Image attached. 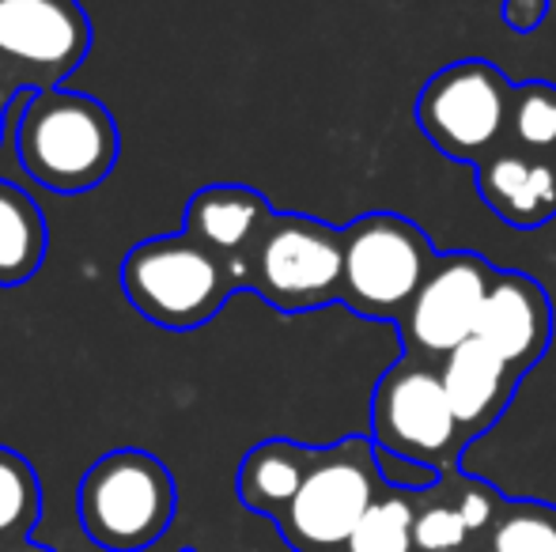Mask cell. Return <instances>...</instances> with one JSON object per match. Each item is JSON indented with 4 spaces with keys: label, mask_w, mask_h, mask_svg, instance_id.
<instances>
[{
    "label": "cell",
    "mask_w": 556,
    "mask_h": 552,
    "mask_svg": "<svg viewBox=\"0 0 556 552\" xmlns=\"http://www.w3.org/2000/svg\"><path fill=\"white\" fill-rule=\"evenodd\" d=\"M12 140L20 167L53 193L96 190L122 155L111 111L99 99L65 88L23 95Z\"/></svg>",
    "instance_id": "cell-1"
},
{
    "label": "cell",
    "mask_w": 556,
    "mask_h": 552,
    "mask_svg": "<svg viewBox=\"0 0 556 552\" xmlns=\"http://www.w3.org/2000/svg\"><path fill=\"white\" fill-rule=\"evenodd\" d=\"M122 287L129 303L163 330L190 333L213 322L224 303L239 292L220 254L193 235H155L132 246L122 261Z\"/></svg>",
    "instance_id": "cell-2"
},
{
    "label": "cell",
    "mask_w": 556,
    "mask_h": 552,
    "mask_svg": "<svg viewBox=\"0 0 556 552\" xmlns=\"http://www.w3.org/2000/svg\"><path fill=\"white\" fill-rule=\"evenodd\" d=\"M178 488L155 454L122 447L103 454L76 488V515L99 549L140 552L167 534Z\"/></svg>",
    "instance_id": "cell-3"
},
{
    "label": "cell",
    "mask_w": 556,
    "mask_h": 552,
    "mask_svg": "<svg viewBox=\"0 0 556 552\" xmlns=\"http://www.w3.org/2000/svg\"><path fill=\"white\" fill-rule=\"evenodd\" d=\"M382 492L387 480L379 473L375 439L349 435L333 447H315V462L277 518V530L295 552H344L352 530Z\"/></svg>",
    "instance_id": "cell-4"
},
{
    "label": "cell",
    "mask_w": 556,
    "mask_h": 552,
    "mask_svg": "<svg viewBox=\"0 0 556 552\" xmlns=\"http://www.w3.org/2000/svg\"><path fill=\"white\" fill-rule=\"evenodd\" d=\"M344 231L341 303L359 318L394 322L417 295L420 280L440 258L425 228L397 213L356 216Z\"/></svg>",
    "instance_id": "cell-5"
},
{
    "label": "cell",
    "mask_w": 556,
    "mask_h": 552,
    "mask_svg": "<svg viewBox=\"0 0 556 552\" xmlns=\"http://www.w3.org/2000/svg\"><path fill=\"white\" fill-rule=\"evenodd\" d=\"M344 231L315 216L273 213L247 261V292L280 314H307L341 303Z\"/></svg>",
    "instance_id": "cell-6"
},
{
    "label": "cell",
    "mask_w": 556,
    "mask_h": 552,
    "mask_svg": "<svg viewBox=\"0 0 556 552\" xmlns=\"http://www.w3.org/2000/svg\"><path fill=\"white\" fill-rule=\"evenodd\" d=\"M371 439L387 454L440 473L458 470L466 439L443 390L440 360L402 352V360L379 378L371 394Z\"/></svg>",
    "instance_id": "cell-7"
},
{
    "label": "cell",
    "mask_w": 556,
    "mask_h": 552,
    "mask_svg": "<svg viewBox=\"0 0 556 552\" xmlns=\"http://www.w3.org/2000/svg\"><path fill=\"white\" fill-rule=\"evenodd\" d=\"M91 53V15L80 0H0V91H53Z\"/></svg>",
    "instance_id": "cell-8"
},
{
    "label": "cell",
    "mask_w": 556,
    "mask_h": 552,
    "mask_svg": "<svg viewBox=\"0 0 556 552\" xmlns=\"http://www.w3.org/2000/svg\"><path fill=\"white\" fill-rule=\"evenodd\" d=\"M511 91L515 84L489 61H454L420 88L417 126L446 159L477 167L507 133Z\"/></svg>",
    "instance_id": "cell-9"
},
{
    "label": "cell",
    "mask_w": 556,
    "mask_h": 552,
    "mask_svg": "<svg viewBox=\"0 0 556 552\" xmlns=\"http://www.w3.org/2000/svg\"><path fill=\"white\" fill-rule=\"evenodd\" d=\"M500 269L477 251L440 254L420 280L417 295L397 318V341L402 352L446 360L458 345L477 337L484 299L496 284Z\"/></svg>",
    "instance_id": "cell-10"
},
{
    "label": "cell",
    "mask_w": 556,
    "mask_h": 552,
    "mask_svg": "<svg viewBox=\"0 0 556 552\" xmlns=\"http://www.w3.org/2000/svg\"><path fill=\"white\" fill-rule=\"evenodd\" d=\"M553 325L556 314L545 287L527 273L500 269L477 322V341H484L492 352H500L515 371L527 375L549 352Z\"/></svg>",
    "instance_id": "cell-11"
},
{
    "label": "cell",
    "mask_w": 556,
    "mask_h": 552,
    "mask_svg": "<svg viewBox=\"0 0 556 552\" xmlns=\"http://www.w3.org/2000/svg\"><path fill=\"white\" fill-rule=\"evenodd\" d=\"M273 213L277 208L269 205L265 193L235 182H213L201 185L190 197L182 231L213 254H220L227 269L235 273L239 292H247V261L254 254L257 239H262L265 223L273 220Z\"/></svg>",
    "instance_id": "cell-12"
},
{
    "label": "cell",
    "mask_w": 556,
    "mask_h": 552,
    "mask_svg": "<svg viewBox=\"0 0 556 552\" xmlns=\"http://www.w3.org/2000/svg\"><path fill=\"white\" fill-rule=\"evenodd\" d=\"M473 170L481 201L507 228L530 231L556 220V159L549 155L522 152L500 140Z\"/></svg>",
    "instance_id": "cell-13"
},
{
    "label": "cell",
    "mask_w": 556,
    "mask_h": 552,
    "mask_svg": "<svg viewBox=\"0 0 556 552\" xmlns=\"http://www.w3.org/2000/svg\"><path fill=\"white\" fill-rule=\"evenodd\" d=\"M440 371L466 447L504 416V409L515 398V386L522 383V371H515L504 356L492 352L477 337H469L466 345H458L446 360H440Z\"/></svg>",
    "instance_id": "cell-14"
},
{
    "label": "cell",
    "mask_w": 556,
    "mask_h": 552,
    "mask_svg": "<svg viewBox=\"0 0 556 552\" xmlns=\"http://www.w3.org/2000/svg\"><path fill=\"white\" fill-rule=\"evenodd\" d=\"M311 462H315V447H303V442L292 439L257 442L254 450H247L239 465V500L250 511L277 523L300 492Z\"/></svg>",
    "instance_id": "cell-15"
},
{
    "label": "cell",
    "mask_w": 556,
    "mask_h": 552,
    "mask_svg": "<svg viewBox=\"0 0 556 552\" xmlns=\"http://www.w3.org/2000/svg\"><path fill=\"white\" fill-rule=\"evenodd\" d=\"M46 220L42 208L0 178V287H15L42 269L46 258Z\"/></svg>",
    "instance_id": "cell-16"
},
{
    "label": "cell",
    "mask_w": 556,
    "mask_h": 552,
    "mask_svg": "<svg viewBox=\"0 0 556 552\" xmlns=\"http://www.w3.org/2000/svg\"><path fill=\"white\" fill-rule=\"evenodd\" d=\"M38 511H42V488L35 465L15 450L0 447V552L27 549Z\"/></svg>",
    "instance_id": "cell-17"
},
{
    "label": "cell",
    "mask_w": 556,
    "mask_h": 552,
    "mask_svg": "<svg viewBox=\"0 0 556 552\" xmlns=\"http://www.w3.org/2000/svg\"><path fill=\"white\" fill-rule=\"evenodd\" d=\"M504 140L522 147V152L556 159V84L549 80L515 84Z\"/></svg>",
    "instance_id": "cell-18"
},
{
    "label": "cell",
    "mask_w": 556,
    "mask_h": 552,
    "mask_svg": "<svg viewBox=\"0 0 556 552\" xmlns=\"http://www.w3.org/2000/svg\"><path fill=\"white\" fill-rule=\"evenodd\" d=\"M413 523H417V492L387 488L359 518L344 552H417Z\"/></svg>",
    "instance_id": "cell-19"
},
{
    "label": "cell",
    "mask_w": 556,
    "mask_h": 552,
    "mask_svg": "<svg viewBox=\"0 0 556 552\" xmlns=\"http://www.w3.org/2000/svg\"><path fill=\"white\" fill-rule=\"evenodd\" d=\"M484 552H556V508L542 500H504L484 534Z\"/></svg>",
    "instance_id": "cell-20"
},
{
    "label": "cell",
    "mask_w": 556,
    "mask_h": 552,
    "mask_svg": "<svg viewBox=\"0 0 556 552\" xmlns=\"http://www.w3.org/2000/svg\"><path fill=\"white\" fill-rule=\"evenodd\" d=\"M473 538L462 518L458 503H454L451 480H443L432 492H417V523H413V545L417 552H458Z\"/></svg>",
    "instance_id": "cell-21"
},
{
    "label": "cell",
    "mask_w": 556,
    "mask_h": 552,
    "mask_svg": "<svg viewBox=\"0 0 556 552\" xmlns=\"http://www.w3.org/2000/svg\"><path fill=\"white\" fill-rule=\"evenodd\" d=\"M545 12H549V0H504V23L515 35H534Z\"/></svg>",
    "instance_id": "cell-22"
},
{
    "label": "cell",
    "mask_w": 556,
    "mask_h": 552,
    "mask_svg": "<svg viewBox=\"0 0 556 552\" xmlns=\"http://www.w3.org/2000/svg\"><path fill=\"white\" fill-rule=\"evenodd\" d=\"M8 106H12V99L0 91V137H4V121H8Z\"/></svg>",
    "instance_id": "cell-23"
},
{
    "label": "cell",
    "mask_w": 556,
    "mask_h": 552,
    "mask_svg": "<svg viewBox=\"0 0 556 552\" xmlns=\"http://www.w3.org/2000/svg\"><path fill=\"white\" fill-rule=\"evenodd\" d=\"M458 552H466V549H458Z\"/></svg>",
    "instance_id": "cell-24"
}]
</instances>
